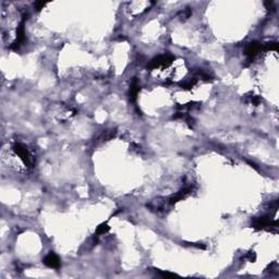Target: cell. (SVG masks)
<instances>
[{
    "label": "cell",
    "mask_w": 279,
    "mask_h": 279,
    "mask_svg": "<svg viewBox=\"0 0 279 279\" xmlns=\"http://www.w3.org/2000/svg\"><path fill=\"white\" fill-rule=\"evenodd\" d=\"M173 60H175V58L170 55L157 56L151 60V62L148 63V68L149 69H156L159 67H168L173 62Z\"/></svg>",
    "instance_id": "1"
},
{
    "label": "cell",
    "mask_w": 279,
    "mask_h": 279,
    "mask_svg": "<svg viewBox=\"0 0 279 279\" xmlns=\"http://www.w3.org/2000/svg\"><path fill=\"white\" fill-rule=\"evenodd\" d=\"M27 19V15L23 17V20L21 21L20 25L18 26V31H17V39L12 43L11 45V49L13 50H18V49L21 47V45L25 41L26 37H25V29H24V24H25V20Z\"/></svg>",
    "instance_id": "2"
},
{
    "label": "cell",
    "mask_w": 279,
    "mask_h": 279,
    "mask_svg": "<svg viewBox=\"0 0 279 279\" xmlns=\"http://www.w3.org/2000/svg\"><path fill=\"white\" fill-rule=\"evenodd\" d=\"M13 151L14 153L18 155V156L21 158V160L24 163L26 166H31V157H29V154L27 152L26 147L24 146L23 144L21 143H17V144L13 146Z\"/></svg>",
    "instance_id": "3"
},
{
    "label": "cell",
    "mask_w": 279,
    "mask_h": 279,
    "mask_svg": "<svg viewBox=\"0 0 279 279\" xmlns=\"http://www.w3.org/2000/svg\"><path fill=\"white\" fill-rule=\"evenodd\" d=\"M43 262L46 266L50 267V268H59L60 267V260L53 252H50L48 255H46V257L44 258Z\"/></svg>",
    "instance_id": "4"
},
{
    "label": "cell",
    "mask_w": 279,
    "mask_h": 279,
    "mask_svg": "<svg viewBox=\"0 0 279 279\" xmlns=\"http://www.w3.org/2000/svg\"><path fill=\"white\" fill-rule=\"evenodd\" d=\"M262 49V45L258 41H252L250 43L246 48V55L248 56L250 59H253L255 56L257 55L258 51Z\"/></svg>",
    "instance_id": "5"
},
{
    "label": "cell",
    "mask_w": 279,
    "mask_h": 279,
    "mask_svg": "<svg viewBox=\"0 0 279 279\" xmlns=\"http://www.w3.org/2000/svg\"><path fill=\"white\" fill-rule=\"evenodd\" d=\"M277 222H272L269 218L267 216H262V217H258L254 220V224H253V227L254 228H265V227H268L270 226L272 227L273 225H275Z\"/></svg>",
    "instance_id": "6"
},
{
    "label": "cell",
    "mask_w": 279,
    "mask_h": 279,
    "mask_svg": "<svg viewBox=\"0 0 279 279\" xmlns=\"http://www.w3.org/2000/svg\"><path fill=\"white\" fill-rule=\"evenodd\" d=\"M191 188H184L183 190H181V191H179L177 194H175V195H172V196L169 198V203L170 204H175V203H177V202H179V201H181V200H183L187 195H189L191 193Z\"/></svg>",
    "instance_id": "7"
},
{
    "label": "cell",
    "mask_w": 279,
    "mask_h": 279,
    "mask_svg": "<svg viewBox=\"0 0 279 279\" xmlns=\"http://www.w3.org/2000/svg\"><path fill=\"white\" fill-rule=\"evenodd\" d=\"M139 92H140L139 81H137L136 77H133L132 82H131V85H130V99H131V101L136 100V97H137V94H139Z\"/></svg>",
    "instance_id": "8"
},
{
    "label": "cell",
    "mask_w": 279,
    "mask_h": 279,
    "mask_svg": "<svg viewBox=\"0 0 279 279\" xmlns=\"http://www.w3.org/2000/svg\"><path fill=\"white\" fill-rule=\"evenodd\" d=\"M107 231H109V226L107 224H105V222H104V224H100L98 227H97L95 234H96V236H100V234H106Z\"/></svg>",
    "instance_id": "9"
},
{
    "label": "cell",
    "mask_w": 279,
    "mask_h": 279,
    "mask_svg": "<svg viewBox=\"0 0 279 279\" xmlns=\"http://www.w3.org/2000/svg\"><path fill=\"white\" fill-rule=\"evenodd\" d=\"M263 48H264L265 50H275V51H277L278 50V43H277V41H269V43L265 44Z\"/></svg>",
    "instance_id": "10"
},
{
    "label": "cell",
    "mask_w": 279,
    "mask_h": 279,
    "mask_svg": "<svg viewBox=\"0 0 279 279\" xmlns=\"http://www.w3.org/2000/svg\"><path fill=\"white\" fill-rule=\"evenodd\" d=\"M196 82H197V80L196 79H193V80H190V81H188V82L181 83L180 86L182 87V88H184V89H191L195 84H196Z\"/></svg>",
    "instance_id": "11"
},
{
    "label": "cell",
    "mask_w": 279,
    "mask_h": 279,
    "mask_svg": "<svg viewBox=\"0 0 279 279\" xmlns=\"http://www.w3.org/2000/svg\"><path fill=\"white\" fill-rule=\"evenodd\" d=\"M183 118L185 119V121H187V123L189 124V127L192 129L193 127H194V119L191 117V116H189V115H184V117Z\"/></svg>",
    "instance_id": "12"
},
{
    "label": "cell",
    "mask_w": 279,
    "mask_h": 279,
    "mask_svg": "<svg viewBox=\"0 0 279 279\" xmlns=\"http://www.w3.org/2000/svg\"><path fill=\"white\" fill-rule=\"evenodd\" d=\"M156 272L158 273L160 276H163V277H165V278H171V277H175L176 275L175 274H172V273H168V272H161V270H158V269H156Z\"/></svg>",
    "instance_id": "13"
},
{
    "label": "cell",
    "mask_w": 279,
    "mask_h": 279,
    "mask_svg": "<svg viewBox=\"0 0 279 279\" xmlns=\"http://www.w3.org/2000/svg\"><path fill=\"white\" fill-rule=\"evenodd\" d=\"M180 14H181V17H182V19L183 18H184V19H188V18H190V15L192 14V11H191L190 8H187V9H185L184 11H182Z\"/></svg>",
    "instance_id": "14"
},
{
    "label": "cell",
    "mask_w": 279,
    "mask_h": 279,
    "mask_svg": "<svg viewBox=\"0 0 279 279\" xmlns=\"http://www.w3.org/2000/svg\"><path fill=\"white\" fill-rule=\"evenodd\" d=\"M251 103L255 106H257L258 104L261 103V97L260 96H251Z\"/></svg>",
    "instance_id": "15"
},
{
    "label": "cell",
    "mask_w": 279,
    "mask_h": 279,
    "mask_svg": "<svg viewBox=\"0 0 279 279\" xmlns=\"http://www.w3.org/2000/svg\"><path fill=\"white\" fill-rule=\"evenodd\" d=\"M34 6H35V8H36L37 11H39V10H41L44 7H45L46 2H43V1H36V2L34 3Z\"/></svg>",
    "instance_id": "16"
},
{
    "label": "cell",
    "mask_w": 279,
    "mask_h": 279,
    "mask_svg": "<svg viewBox=\"0 0 279 279\" xmlns=\"http://www.w3.org/2000/svg\"><path fill=\"white\" fill-rule=\"evenodd\" d=\"M246 257L249 258V260H250V262H254V261L256 260V255H255V253L251 252V253H249V254L246 255Z\"/></svg>",
    "instance_id": "17"
},
{
    "label": "cell",
    "mask_w": 279,
    "mask_h": 279,
    "mask_svg": "<svg viewBox=\"0 0 279 279\" xmlns=\"http://www.w3.org/2000/svg\"><path fill=\"white\" fill-rule=\"evenodd\" d=\"M246 163H248V164H250V165H251V167H253V168H255L256 170H258V168H257V166H256V164H254V163H252V161H250V160H246Z\"/></svg>",
    "instance_id": "18"
}]
</instances>
